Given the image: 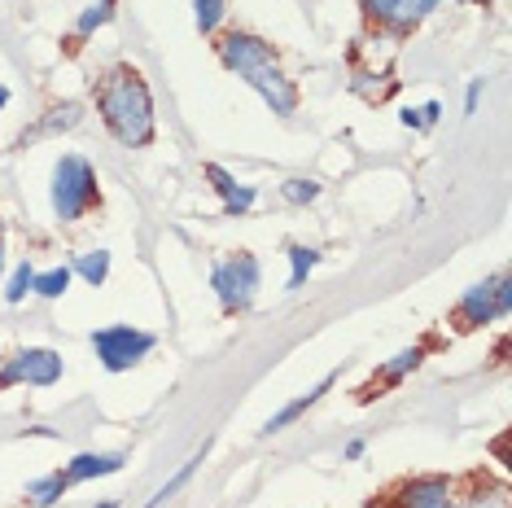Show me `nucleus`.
<instances>
[{
  "mask_svg": "<svg viewBox=\"0 0 512 508\" xmlns=\"http://www.w3.org/2000/svg\"><path fill=\"white\" fill-rule=\"evenodd\" d=\"M97 110L110 136L127 149H145L154 141V97L136 66H114L97 84Z\"/></svg>",
  "mask_w": 512,
  "mask_h": 508,
  "instance_id": "obj_1",
  "label": "nucleus"
},
{
  "mask_svg": "<svg viewBox=\"0 0 512 508\" xmlns=\"http://www.w3.org/2000/svg\"><path fill=\"white\" fill-rule=\"evenodd\" d=\"M219 62H224L237 79H246V84L267 101L272 114L285 119V114L298 110V88H294V79L281 71V62H276V53L267 40L250 36V31H228V36L219 40Z\"/></svg>",
  "mask_w": 512,
  "mask_h": 508,
  "instance_id": "obj_2",
  "label": "nucleus"
},
{
  "mask_svg": "<svg viewBox=\"0 0 512 508\" xmlns=\"http://www.w3.org/2000/svg\"><path fill=\"white\" fill-rule=\"evenodd\" d=\"M49 202H53V215L62 219V224L84 219L92 206L101 202L97 171H92L88 158H79V154H62V158H57L53 184H49Z\"/></svg>",
  "mask_w": 512,
  "mask_h": 508,
  "instance_id": "obj_3",
  "label": "nucleus"
},
{
  "mask_svg": "<svg viewBox=\"0 0 512 508\" xmlns=\"http://www.w3.org/2000/svg\"><path fill=\"white\" fill-rule=\"evenodd\" d=\"M263 285V263L254 259L250 250H237L232 259H219L211 268V290L219 298V307L228 311V316H237V311H250L254 294H259Z\"/></svg>",
  "mask_w": 512,
  "mask_h": 508,
  "instance_id": "obj_4",
  "label": "nucleus"
},
{
  "mask_svg": "<svg viewBox=\"0 0 512 508\" xmlns=\"http://www.w3.org/2000/svg\"><path fill=\"white\" fill-rule=\"evenodd\" d=\"M512 311V281L508 272H495L486 281H477L473 290H464L456 303V325L460 329H477V325H495Z\"/></svg>",
  "mask_w": 512,
  "mask_h": 508,
  "instance_id": "obj_5",
  "label": "nucleus"
},
{
  "mask_svg": "<svg viewBox=\"0 0 512 508\" xmlns=\"http://www.w3.org/2000/svg\"><path fill=\"white\" fill-rule=\"evenodd\" d=\"M92 351L97 360L110 368V373H127L132 364H141L149 351H154V333H141L132 325H106L92 333Z\"/></svg>",
  "mask_w": 512,
  "mask_h": 508,
  "instance_id": "obj_6",
  "label": "nucleus"
},
{
  "mask_svg": "<svg viewBox=\"0 0 512 508\" xmlns=\"http://www.w3.org/2000/svg\"><path fill=\"white\" fill-rule=\"evenodd\" d=\"M442 0H359V9H364V18L372 22L377 31H390L394 40L412 36L421 22L434 14Z\"/></svg>",
  "mask_w": 512,
  "mask_h": 508,
  "instance_id": "obj_7",
  "label": "nucleus"
},
{
  "mask_svg": "<svg viewBox=\"0 0 512 508\" xmlns=\"http://www.w3.org/2000/svg\"><path fill=\"white\" fill-rule=\"evenodd\" d=\"M62 355L49 351V346H27L18 351L14 360H5L0 368V390H14V386H53L62 377Z\"/></svg>",
  "mask_w": 512,
  "mask_h": 508,
  "instance_id": "obj_8",
  "label": "nucleus"
},
{
  "mask_svg": "<svg viewBox=\"0 0 512 508\" xmlns=\"http://www.w3.org/2000/svg\"><path fill=\"white\" fill-rule=\"evenodd\" d=\"M206 180H211V189L224 198V215H246L254 202H259V189L254 184H237L232 171H224L219 163H206Z\"/></svg>",
  "mask_w": 512,
  "mask_h": 508,
  "instance_id": "obj_9",
  "label": "nucleus"
},
{
  "mask_svg": "<svg viewBox=\"0 0 512 508\" xmlns=\"http://www.w3.org/2000/svg\"><path fill=\"white\" fill-rule=\"evenodd\" d=\"M421 360H425V346H407V351H399L390 364H381V373L372 377L364 390H359V403L377 399V390H386V386H399L407 373H416V368H421Z\"/></svg>",
  "mask_w": 512,
  "mask_h": 508,
  "instance_id": "obj_10",
  "label": "nucleus"
},
{
  "mask_svg": "<svg viewBox=\"0 0 512 508\" xmlns=\"http://www.w3.org/2000/svg\"><path fill=\"white\" fill-rule=\"evenodd\" d=\"M333 381H337V373H324V377L316 381V386L307 390V395H298L294 403H285L281 412H272V417L263 421V434H276V430H285V425H294V421L302 417V412H307V408H316V403H320L324 395H329V386H333Z\"/></svg>",
  "mask_w": 512,
  "mask_h": 508,
  "instance_id": "obj_11",
  "label": "nucleus"
},
{
  "mask_svg": "<svg viewBox=\"0 0 512 508\" xmlns=\"http://www.w3.org/2000/svg\"><path fill=\"white\" fill-rule=\"evenodd\" d=\"M123 469V456L119 452H84L66 465V482H88V478H106V473H119Z\"/></svg>",
  "mask_w": 512,
  "mask_h": 508,
  "instance_id": "obj_12",
  "label": "nucleus"
},
{
  "mask_svg": "<svg viewBox=\"0 0 512 508\" xmlns=\"http://www.w3.org/2000/svg\"><path fill=\"white\" fill-rule=\"evenodd\" d=\"M451 482L447 478H416L403 487V508H447Z\"/></svg>",
  "mask_w": 512,
  "mask_h": 508,
  "instance_id": "obj_13",
  "label": "nucleus"
},
{
  "mask_svg": "<svg viewBox=\"0 0 512 508\" xmlns=\"http://www.w3.org/2000/svg\"><path fill=\"white\" fill-rule=\"evenodd\" d=\"M79 119H84V110L75 106V101H62V106H53L44 119L31 127L27 136H22V145L27 141H36V136H53V132H71V127H79Z\"/></svg>",
  "mask_w": 512,
  "mask_h": 508,
  "instance_id": "obj_14",
  "label": "nucleus"
},
{
  "mask_svg": "<svg viewBox=\"0 0 512 508\" xmlns=\"http://www.w3.org/2000/svg\"><path fill=\"white\" fill-rule=\"evenodd\" d=\"M66 487H71V482H66L62 469H57V473H44V478H31V482H27V500L36 504V508H53V504L66 495Z\"/></svg>",
  "mask_w": 512,
  "mask_h": 508,
  "instance_id": "obj_15",
  "label": "nucleus"
},
{
  "mask_svg": "<svg viewBox=\"0 0 512 508\" xmlns=\"http://www.w3.org/2000/svg\"><path fill=\"white\" fill-rule=\"evenodd\" d=\"M71 272L84 276L92 290H97V285H106V276H110V250H88V254H79V259L71 263Z\"/></svg>",
  "mask_w": 512,
  "mask_h": 508,
  "instance_id": "obj_16",
  "label": "nucleus"
},
{
  "mask_svg": "<svg viewBox=\"0 0 512 508\" xmlns=\"http://www.w3.org/2000/svg\"><path fill=\"white\" fill-rule=\"evenodd\" d=\"M114 5H119V0H92L84 14L75 18V44H79V40H88L97 27H106V22L114 18Z\"/></svg>",
  "mask_w": 512,
  "mask_h": 508,
  "instance_id": "obj_17",
  "label": "nucleus"
},
{
  "mask_svg": "<svg viewBox=\"0 0 512 508\" xmlns=\"http://www.w3.org/2000/svg\"><path fill=\"white\" fill-rule=\"evenodd\" d=\"M316 263H320L316 246H289V290H302V281L316 272Z\"/></svg>",
  "mask_w": 512,
  "mask_h": 508,
  "instance_id": "obj_18",
  "label": "nucleus"
},
{
  "mask_svg": "<svg viewBox=\"0 0 512 508\" xmlns=\"http://www.w3.org/2000/svg\"><path fill=\"white\" fill-rule=\"evenodd\" d=\"M71 268H66V263H62V268H49V272H36V294L40 298H62L66 290H71Z\"/></svg>",
  "mask_w": 512,
  "mask_h": 508,
  "instance_id": "obj_19",
  "label": "nucleus"
},
{
  "mask_svg": "<svg viewBox=\"0 0 512 508\" xmlns=\"http://www.w3.org/2000/svg\"><path fill=\"white\" fill-rule=\"evenodd\" d=\"M193 14H197V31L211 36V31H219V22H224V14H228V0H193Z\"/></svg>",
  "mask_w": 512,
  "mask_h": 508,
  "instance_id": "obj_20",
  "label": "nucleus"
},
{
  "mask_svg": "<svg viewBox=\"0 0 512 508\" xmlns=\"http://www.w3.org/2000/svg\"><path fill=\"white\" fill-rule=\"evenodd\" d=\"M31 290H36V268H31V263H18L14 276H9V285H5V303H22Z\"/></svg>",
  "mask_w": 512,
  "mask_h": 508,
  "instance_id": "obj_21",
  "label": "nucleus"
},
{
  "mask_svg": "<svg viewBox=\"0 0 512 508\" xmlns=\"http://www.w3.org/2000/svg\"><path fill=\"white\" fill-rule=\"evenodd\" d=\"M202 456H206V452H197V456L189 460V465H180V473H176V478H171V482H167V487H162V491H158V495H154V500H149L145 508H162V504H167V500H171V495H176V491L184 487V482H189V478H193V473H197V465H202Z\"/></svg>",
  "mask_w": 512,
  "mask_h": 508,
  "instance_id": "obj_22",
  "label": "nucleus"
},
{
  "mask_svg": "<svg viewBox=\"0 0 512 508\" xmlns=\"http://www.w3.org/2000/svg\"><path fill=\"white\" fill-rule=\"evenodd\" d=\"M281 193H285L289 206H311V202L320 198V184H316V180H285Z\"/></svg>",
  "mask_w": 512,
  "mask_h": 508,
  "instance_id": "obj_23",
  "label": "nucleus"
},
{
  "mask_svg": "<svg viewBox=\"0 0 512 508\" xmlns=\"http://www.w3.org/2000/svg\"><path fill=\"white\" fill-rule=\"evenodd\" d=\"M438 119H442L438 101H429V106H421V110H403V127H416V132H429Z\"/></svg>",
  "mask_w": 512,
  "mask_h": 508,
  "instance_id": "obj_24",
  "label": "nucleus"
},
{
  "mask_svg": "<svg viewBox=\"0 0 512 508\" xmlns=\"http://www.w3.org/2000/svg\"><path fill=\"white\" fill-rule=\"evenodd\" d=\"M477 97H482V79H473L469 92H464V114H477Z\"/></svg>",
  "mask_w": 512,
  "mask_h": 508,
  "instance_id": "obj_25",
  "label": "nucleus"
},
{
  "mask_svg": "<svg viewBox=\"0 0 512 508\" xmlns=\"http://www.w3.org/2000/svg\"><path fill=\"white\" fill-rule=\"evenodd\" d=\"M364 447H368L364 438H351V443L342 447V456H346V460H359V456H364Z\"/></svg>",
  "mask_w": 512,
  "mask_h": 508,
  "instance_id": "obj_26",
  "label": "nucleus"
},
{
  "mask_svg": "<svg viewBox=\"0 0 512 508\" xmlns=\"http://www.w3.org/2000/svg\"><path fill=\"white\" fill-rule=\"evenodd\" d=\"M0 272H5V219H0Z\"/></svg>",
  "mask_w": 512,
  "mask_h": 508,
  "instance_id": "obj_27",
  "label": "nucleus"
},
{
  "mask_svg": "<svg viewBox=\"0 0 512 508\" xmlns=\"http://www.w3.org/2000/svg\"><path fill=\"white\" fill-rule=\"evenodd\" d=\"M477 508H504V500H482Z\"/></svg>",
  "mask_w": 512,
  "mask_h": 508,
  "instance_id": "obj_28",
  "label": "nucleus"
},
{
  "mask_svg": "<svg viewBox=\"0 0 512 508\" xmlns=\"http://www.w3.org/2000/svg\"><path fill=\"white\" fill-rule=\"evenodd\" d=\"M5 101H9V88H0V106H5Z\"/></svg>",
  "mask_w": 512,
  "mask_h": 508,
  "instance_id": "obj_29",
  "label": "nucleus"
},
{
  "mask_svg": "<svg viewBox=\"0 0 512 508\" xmlns=\"http://www.w3.org/2000/svg\"><path fill=\"white\" fill-rule=\"evenodd\" d=\"M464 5H491V0H464Z\"/></svg>",
  "mask_w": 512,
  "mask_h": 508,
  "instance_id": "obj_30",
  "label": "nucleus"
},
{
  "mask_svg": "<svg viewBox=\"0 0 512 508\" xmlns=\"http://www.w3.org/2000/svg\"><path fill=\"white\" fill-rule=\"evenodd\" d=\"M447 508H451V504H447Z\"/></svg>",
  "mask_w": 512,
  "mask_h": 508,
  "instance_id": "obj_31",
  "label": "nucleus"
}]
</instances>
